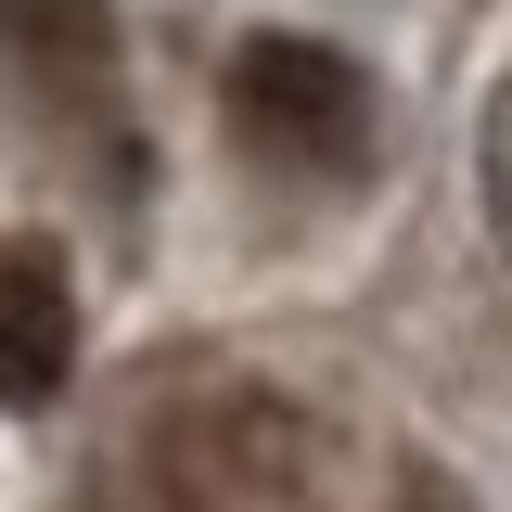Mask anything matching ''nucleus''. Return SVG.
I'll return each mask as SVG.
<instances>
[{
    "instance_id": "f257e3e1",
    "label": "nucleus",
    "mask_w": 512,
    "mask_h": 512,
    "mask_svg": "<svg viewBox=\"0 0 512 512\" xmlns=\"http://www.w3.org/2000/svg\"><path fill=\"white\" fill-rule=\"evenodd\" d=\"M90 512H295V410H269L244 384L167 397L90 474Z\"/></svg>"
},
{
    "instance_id": "f03ea898",
    "label": "nucleus",
    "mask_w": 512,
    "mask_h": 512,
    "mask_svg": "<svg viewBox=\"0 0 512 512\" xmlns=\"http://www.w3.org/2000/svg\"><path fill=\"white\" fill-rule=\"evenodd\" d=\"M218 90H231V128H244L256 154H282V167H308V180H359L372 141H384L372 77L333 52V39H244Z\"/></svg>"
},
{
    "instance_id": "7ed1b4c3",
    "label": "nucleus",
    "mask_w": 512,
    "mask_h": 512,
    "mask_svg": "<svg viewBox=\"0 0 512 512\" xmlns=\"http://www.w3.org/2000/svg\"><path fill=\"white\" fill-rule=\"evenodd\" d=\"M64 372H77V282H64V244L13 231V244H0V410H52Z\"/></svg>"
},
{
    "instance_id": "20e7f679",
    "label": "nucleus",
    "mask_w": 512,
    "mask_h": 512,
    "mask_svg": "<svg viewBox=\"0 0 512 512\" xmlns=\"http://www.w3.org/2000/svg\"><path fill=\"white\" fill-rule=\"evenodd\" d=\"M0 39L64 64V77H103V64H116V13H103V0H0Z\"/></svg>"
}]
</instances>
